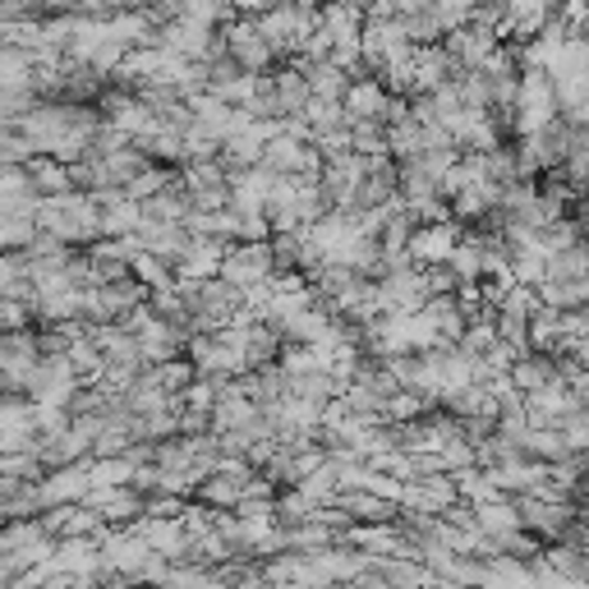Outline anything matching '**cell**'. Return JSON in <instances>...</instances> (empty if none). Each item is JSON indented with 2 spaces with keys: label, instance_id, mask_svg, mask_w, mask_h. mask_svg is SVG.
<instances>
[{
  "label": "cell",
  "instance_id": "2",
  "mask_svg": "<svg viewBox=\"0 0 589 589\" xmlns=\"http://www.w3.org/2000/svg\"><path fill=\"white\" fill-rule=\"evenodd\" d=\"M226 46L244 69H263L272 56V42L263 37L259 19H240V23H226Z\"/></svg>",
  "mask_w": 589,
  "mask_h": 589
},
{
  "label": "cell",
  "instance_id": "1",
  "mask_svg": "<svg viewBox=\"0 0 589 589\" xmlns=\"http://www.w3.org/2000/svg\"><path fill=\"white\" fill-rule=\"evenodd\" d=\"M493 51H498V33L483 29V23H466V29L447 33V56L456 65H466V69H479L483 61L493 56Z\"/></svg>",
  "mask_w": 589,
  "mask_h": 589
},
{
  "label": "cell",
  "instance_id": "3",
  "mask_svg": "<svg viewBox=\"0 0 589 589\" xmlns=\"http://www.w3.org/2000/svg\"><path fill=\"white\" fill-rule=\"evenodd\" d=\"M378 101H382V92H378L373 84H360V88H355V92H350V107H355V111H360V116H364V111L373 116V107H378Z\"/></svg>",
  "mask_w": 589,
  "mask_h": 589
}]
</instances>
